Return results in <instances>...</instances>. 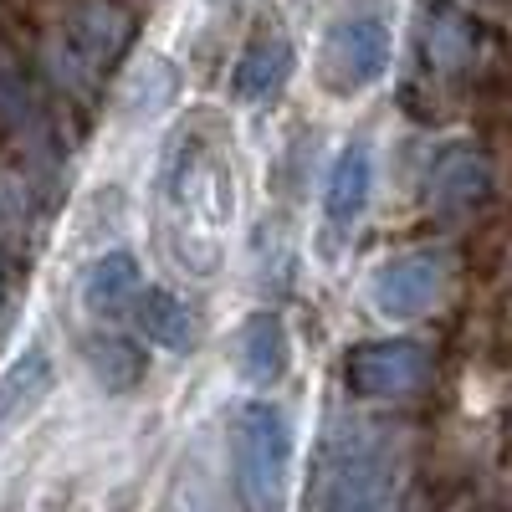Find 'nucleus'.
Segmentation results:
<instances>
[{
    "mask_svg": "<svg viewBox=\"0 0 512 512\" xmlns=\"http://www.w3.org/2000/svg\"><path fill=\"white\" fill-rule=\"evenodd\" d=\"M159 205H164L175 262L195 277L216 272L226 251L231 210H236V180H231L216 128L190 123L169 139L164 164H159Z\"/></svg>",
    "mask_w": 512,
    "mask_h": 512,
    "instance_id": "f257e3e1",
    "label": "nucleus"
},
{
    "mask_svg": "<svg viewBox=\"0 0 512 512\" xmlns=\"http://www.w3.org/2000/svg\"><path fill=\"white\" fill-rule=\"evenodd\" d=\"M128 41H134V16L118 0H62L57 16L41 26L36 47L41 67L67 98H98L108 72L123 62Z\"/></svg>",
    "mask_w": 512,
    "mask_h": 512,
    "instance_id": "f03ea898",
    "label": "nucleus"
},
{
    "mask_svg": "<svg viewBox=\"0 0 512 512\" xmlns=\"http://www.w3.org/2000/svg\"><path fill=\"white\" fill-rule=\"evenodd\" d=\"M400 487V451L374 425L338 431L323 461V512H384Z\"/></svg>",
    "mask_w": 512,
    "mask_h": 512,
    "instance_id": "7ed1b4c3",
    "label": "nucleus"
},
{
    "mask_svg": "<svg viewBox=\"0 0 512 512\" xmlns=\"http://www.w3.org/2000/svg\"><path fill=\"white\" fill-rule=\"evenodd\" d=\"M236 451V487L246 512H282L287 502V472H292V420L272 400H251L236 410L231 425Z\"/></svg>",
    "mask_w": 512,
    "mask_h": 512,
    "instance_id": "20e7f679",
    "label": "nucleus"
},
{
    "mask_svg": "<svg viewBox=\"0 0 512 512\" xmlns=\"http://www.w3.org/2000/svg\"><path fill=\"white\" fill-rule=\"evenodd\" d=\"M431 349L415 338H364L344 354V384L359 400H415L431 384Z\"/></svg>",
    "mask_w": 512,
    "mask_h": 512,
    "instance_id": "39448f33",
    "label": "nucleus"
},
{
    "mask_svg": "<svg viewBox=\"0 0 512 512\" xmlns=\"http://www.w3.org/2000/svg\"><path fill=\"white\" fill-rule=\"evenodd\" d=\"M390 72V26H384L379 16H344L328 41H323V62H318V77L323 88L338 93V98H354L364 88H374V82Z\"/></svg>",
    "mask_w": 512,
    "mask_h": 512,
    "instance_id": "423d86ee",
    "label": "nucleus"
},
{
    "mask_svg": "<svg viewBox=\"0 0 512 512\" xmlns=\"http://www.w3.org/2000/svg\"><path fill=\"white\" fill-rule=\"evenodd\" d=\"M441 282H446L441 256H431V251H400V256H390V262L374 267L369 303L384 318L410 323V318H425L441 303Z\"/></svg>",
    "mask_w": 512,
    "mask_h": 512,
    "instance_id": "0eeeda50",
    "label": "nucleus"
},
{
    "mask_svg": "<svg viewBox=\"0 0 512 512\" xmlns=\"http://www.w3.org/2000/svg\"><path fill=\"white\" fill-rule=\"evenodd\" d=\"M425 195H431L436 216H446V221L472 216V210L492 195V169H487L482 149H477V144H446V149L431 159Z\"/></svg>",
    "mask_w": 512,
    "mask_h": 512,
    "instance_id": "6e6552de",
    "label": "nucleus"
},
{
    "mask_svg": "<svg viewBox=\"0 0 512 512\" xmlns=\"http://www.w3.org/2000/svg\"><path fill=\"white\" fill-rule=\"evenodd\" d=\"M477 52H482V31L477 21L466 16L456 0H431L425 6V21H420V57L436 77H466L477 67Z\"/></svg>",
    "mask_w": 512,
    "mask_h": 512,
    "instance_id": "1a4fd4ad",
    "label": "nucleus"
},
{
    "mask_svg": "<svg viewBox=\"0 0 512 512\" xmlns=\"http://www.w3.org/2000/svg\"><path fill=\"white\" fill-rule=\"evenodd\" d=\"M287 364H292V338H287V323L277 313H251L236 333V369L251 390H272V384L287 379Z\"/></svg>",
    "mask_w": 512,
    "mask_h": 512,
    "instance_id": "9d476101",
    "label": "nucleus"
},
{
    "mask_svg": "<svg viewBox=\"0 0 512 512\" xmlns=\"http://www.w3.org/2000/svg\"><path fill=\"white\" fill-rule=\"evenodd\" d=\"M139 292H144V272L134 262V251H103L98 262L88 267V282H82V308H88L93 318L113 323V318H128L139 303Z\"/></svg>",
    "mask_w": 512,
    "mask_h": 512,
    "instance_id": "9b49d317",
    "label": "nucleus"
},
{
    "mask_svg": "<svg viewBox=\"0 0 512 512\" xmlns=\"http://www.w3.org/2000/svg\"><path fill=\"white\" fill-rule=\"evenodd\" d=\"M287 72H292V41L282 31H262L241 47L236 72H231V93L241 103H262L287 82Z\"/></svg>",
    "mask_w": 512,
    "mask_h": 512,
    "instance_id": "f8f14e48",
    "label": "nucleus"
},
{
    "mask_svg": "<svg viewBox=\"0 0 512 512\" xmlns=\"http://www.w3.org/2000/svg\"><path fill=\"white\" fill-rule=\"evenodd\" d=\"M369 185H374V159L364 144H349L338 154L333 175H328V190H323V210L333 226H354L369 205Z\"/></svg>",
    "mask_w": 512,
    "mask_h": 512,
    "instance_id": "ddd939ff",
    "label": "nucleus"
},
{
    "mask_svg": "<svg viewBox=\"0 0 512 512\" xmlns=\"http://www.w3.org/2000/svg\"><path fill=\"white\" fill-rule=\"evenodd\" d=\"M134 323H139V333L149 338L154 349H169V354L190 349V308H185L169 287H144V292H139Z\"/></svg>",
    "mask_w": 512,
    "mask_h": 512,
    "instance_id": "4468645a",
    "label": "nucleus"
},
{
    "mask_svg": "<svg viewBox=\"0 0 512 512\" xmlns=\"http://www.w3.org/2000/svg\"><path fill=\"white\" fill-rule=\"evenodd\" d=\"M47 390H52V359H47V349H41V344H31L6 369V379H0V425H11L21 410H31Z\"/></svg>",
    "mask_w": 512,
    "mask_h": 512,
    "instance_id": "2eb2a0df",
    "label": "nucleus"
},
{
    "mask_svg": "<svg viewBox=\"0 0 512 512\" xmlns=\"http://www.w3.org/2000/svg\"><path fill=\"white\" fill-rule=\"evenodd\" d=\"M82 354H88V369L98 374V384L113 395H128L144 379V354L118 333H93L88 344H82Z\"/></svg>",
    "mask_w": 512,
    "mask_h": 512,
    "instance_id": "dca6fc26",
    "label": "nucleus"
},
{
    "mask_svg": "<svg viewBox=\"0 0 512 512\" xmlns=\"http://www.w3.org/2000/svg\"><path fill=\"white\" fill-rule=\"evenodd\" d=\"M0 297H6V267H0Z\"/></svg>",
    "mask_w": 512,
    "mask_h": 512,
    "instance_id": "f3484780",
    "label": "nucleus"
}]
</instances>
